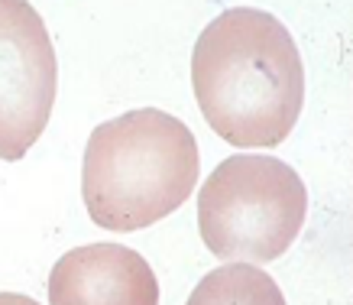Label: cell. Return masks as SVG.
I'll list each match as a JSON object with an SVG mask.
<instances>
[{"instance_id":"obj_4","label":"cell","mask_w":353,"mask_h":305,"mask_svg":"<svg viewBox=\"0 0 353 305\" xmlns=\"http://www.w3.org/2000/svg\"><path fill=\"white\" fill-rule=\"evenodd\" d=\"M59 91V62L30 0H0V159L17 163L43 137Z\"/></svg>"},{"instance_id":"obj_3","label":"cell","mask_w":353,"mask_h":305,"mask_svg":"<svg viewBox=\"0 0 353 305\" xmlns=\"http://www.w3.org/2000/svg\"><path fill=\"white\" fill-rule=\"evenodd\" d=\"M308 192L289 163L263 152H236L204 179L198 228L204 247L230 263L279 260L299 237Z\"/></svg>"},{"instance_id":"obj_6","label":"cell","mask_w":353,"mask_h":305,"mask_svg":"<svg viewBox=\"0 0 353 305\" xmlns=\"http://www.w3.org/2000/svg\"><path fill=\"white\" fill-rule=\"evenodd\" d=\"M185 305H285V295L253 263H227L208 273Z\"/></svg>"},{"instance_id":"obj_1","label":"cell","mask_w":353,"mask_h":305,"mask_svg":"<svg viewBox=\"0 0 353 305\" xmlns=\"http://www.w3.org/2000/svg\"><path fill=\"white\" fill-rule=\"evenodd\" d=\"M192 88L208 127L240 150L279 146L299 124L305 66L292 33L266 10L234 7L204 26Z\"/></svg>"},{"instance_id":"obj_7","label":"cell","mask_w":353,"mask_h":305,"mask_svg":"<svg viewBox=\"0 0 353 305\" xmlns=\"http://www.w3.org/2000/svg\"><path fill=\"white\" fill-rule=\"evenodd\" d=\"M0 305H39V302L20 293H0Z\"/></svg>"},{"instance_id":"obj_2","label":"cell","mask_w":353,"mask_h":305,"mask_svg":"<svg viewBox=\"0 0 353 305\" xmlns=\"http://www.w3.org/2000/svg\"><path fill=\"white\" fill-rule=\"evenodd\" d=\"M198 143L179 117L139 108L91 130L81 195L97 228L130 234L169 218L198 182Z\"/></svg>"},{"instance_id":"obj_5","label":"cell","mask_w":353,"mask_h":305,"mask_svg":"<svg viewBox=\"0 0 353 305\" xmlns=\"http://www.w3.org/2000/svg\"><path fill=\"white\" fill-rule=\"evenodd\" d=\"M52 305H159L152 266L120 244L68 250L49 273Z\"/></svg>"}]
</instances>
